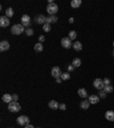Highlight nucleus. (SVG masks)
<instances>
[{
  "mask_svg": "<svg viewBox=\"0 0 114 128\" xmlns=\"http://www.w3.org/2000/svg\"><path fill=\"white\" fill-rule=\"evenodd\" d=\"M73 49L74 50H76V52H80L82 49V44L80 42V41H75L73 44Z\"/></svg>",
  "mask_w": 114,
  "mask_h": 128,
  "instance_id": "20",
  "label": "nucleus"
},
{
  "mask_svg": "<svg viewBox=\"0 0 114 128\" xmlns=\"http://www.w3.org/2000/svg\"><path fill=\"white\" fill-rule=\"evenodd\" d=\"M8 110L10 112H18V111H21V105L16 101H13L8 104Z\"/></svg>",
  "mask_w": 114,
  "mask_h": 128,
  "instance_id": "4",
  "label": "nucleus"
},
{
  "mask_svg": "<svg viewBox=\"0 0 114 128\" xmlns=\"http://www.w3.org/2000/svg\"><path fill=\"white\" fill-rule=\"evenodd\" d=\"M9 24H10V22H9V18L7 16H1L0 17V26L1 27H7L9 26Z\"/></svg>",
  "mask_w": 114,
  "mask_h": 128,
  "instance_id": "9",
  "label": "nucleus"
},
{
  "mask_svg": "<svg viewBox=\"0 0 114 128\" xmlns=\"http://www.w3.org/2000/svg\"><path fill=\"white\" fill-rule=\"evenodd\" d=\"M25 30H26V29H25L22 24H15V25H13V27H11L10 31H11V33H13V34L18 35V34H22Z\"/></svg>",
  "mask_w": 114,
  "mask_h": 128,
  "instance_id": "1",
  "label": "nucleus"
},
{
  "mask_svg": "<svg viewBox=\"0 0 114 128\" xmlns=\"http://www.w3.org/2000/svg\"><path fill=\"white\" fill-rule=\"evenodd\" d=\"M106 97V93L104 90H102L101 93H99V98H105Z\"/></svg>",
  "mask_w": 114,
  "mask_h": 128,
  "instance_id": "29",
  "label": "nucleus"
},
{
  "mask_svg": "<svg viewBox=\"0 0 114 128\" xmlns=\"http://www.w3.org/2000/svg\"><path fill=\"white\" fill-rule=\"evenodd\" d=\"M48 106L50 108V109H53V110H57V109H59V104L57 103V101H49V103H48Z\"/></svg>",
  "mask_w": 114,
  "mask_h": 128,
  "instance_id": "14",
  "label": "nucleus"
},
{
  "mask_svg": "<svg viewBox=\"0 0 114 128\" xmlns=\"http://www.w3.org/2000/svg\"><path fill=\"white\" fill-rule=\"evenodd\" d=\"M89 102H90V104H97L98 102H99V96L98 95H90Z\"/></svg>",
  "mask_w": 114,
  "mask_h": 128,
  "instance_id": "15",
  "label": "nucleus"
},
{
  "mask_svg": "<svg viewBox=\"0 0 114 128\" xmlns=\"http://www.w3.org/2000/svg\"><path fill=\"white\" fill-rule=\"evenodd\" d=\"M6 16L8 17V18L13 17V16H14V9H13V8H10V7L6 9Z\"/></svg>",
  "mask_w": 114,
  "mask_h": 128,
  "instance_id": "23",
  "label": "nucleus"
},
{
  "mask_svg": "<svg viewBox=\"0 0 114 128\" xmlns=\"http://www.w3.org/2000/svg\"><path fill=\"white\" fill-rule=\"evenodd\" d=\"M57 21H58V17L57 16H49V17H47V19H46V23H48V24H52V23H56Z\"/></svg>",
  "mask_w": 114,
  "mask_h": 128,
  "instance_id": "19",
  "label": "nucleus"
},
{
  "mask_svg": "<svg viewBox=\"0 0 114 128\" xmlns=\"http://www.w3.org/2000/svg\"><path fill=\"white\" fill-rule=\"evenodd\" d=\"M59 109L62 110V111H65V110H66V105L64 103H60L59 104Z\"/></svg>",
  "mask_w": 114,
  "mask_h": 128,
  "instance_id": "30",
  "label": "nucleus"
},
{
  "mask_svg": "<svg viewBox=\"0 0 114 128\" xmlns=\"http://www.w3.org/2000/svg\"><path fill=\"white\" fill-rule=\"evenodd\" d=\"M80 6H81V0H72L71 1V7L74 9L79 8Z\"/></svg>",
  "mask_w": 114,
  "mask_h": 128,
  "instance_id": "18",
  "label": "nucleus"
},
{
  "mask_svg": "<svg viewBox=\"0 0 114 128\" xmlns=\"http://www.w3.org/2000/svg\"><path fill=\"white\" fill-rule=\"evenodd\" d=\"M90 106V102L89 100H86V101H82L81 103H80V108H81L82 110H88Z\"/></svg>",
  "mask_w": 114,
  "mask_h": 128,
  "instance_id": "16",
  "label": "nucleus"
},
{
  "mask_svg": "<svg viewBox=\"0 0 114 128\" xmlns=\"http://www.w3.org/2000/svg\"><path fill=\"white\" fill-rule=\"evenodd\" d=\"M44 41H45V37H44V35H40V37H39V42H40V44H42Z\"/></svg>",
  "mask_w": 114,
  "mask_h": 128,
  "instance_id": "32",
  "label": "nucleus"
},
{
  "mask_svg": "<svg viewBox=\"0 0 114 128\" xmlns=\"http://www.w3.org/2000/svg\"><path fill=\"white\" fill-rule=\"evenodd\" d=\"M112 55H113V57H114V50H113V53H112Z\"/></svg>",
  "mask_w": 114,
  "mask_h": 128,
  "instance_id": "38",
  "label": "nucleus"
},
{
  "mask_svg": "<svg viewBox=\"0 0 114 128\" xmlns=\"http://www.w3.org/2000/svg\"><path fill=\"white\" fill-rule=\"evenodd\" d=\"M33 29L32 27H27L26 30H25V34L27 35V37H31V35H33Z\"/></svg>",
  "mask_w": 114,
  "mask_h": 128,
  "instance_id": "28",
  "label": "nucleus"
},
{
  "mask_svg": "<svg viewBox=\"0 0 114 128\" xmlns=\"http://www.w3.org/2000/svg\"><path fill=\"white\" fill-rule=\"evenodd\" d=\"M60 78H62V80H70L71 78V74L68 73V72H64V73H62V76H60Z\"/></svg>",
  "mask_w": 114,
  "mask_h": 128,
  "instance_id": "27",
  "label": "nucleus"
},
{
  "mask_svg": "<svg viewBox=\"0 0 114 128\" xmlns=\"http://www.w3.org/2000/svg\"><path fill=\"white\" fill-rule=\"evenodd\" d=\"M60 44H62V46L64 47L65 49H68V48H71V47H73V45H72V40H71L68 37L63 38L62 41H60Z\"/></svg>",
  "mask_w": 114,
  "mask_h": 128,
  "instance_id": "6",
  "label": "nucleus"
},
{
  "mask_svg": "<svg viewBox=\"0 0 114 128\" xmlns=\"http://www.w3.org/2000/svg\"><path fill=\"white\" fill-rule=\"evenodd\" d=\"M104 84L105 85H111V80H110L109 78H106V79H104Z\"/></svg>",
  "mask_w": 114,
  "mask_h": 128,
  "instance_id": "31",
  "label": "nucleus"
},
{
  "mask_svg": "<svg viewBox=\"0 0 114 128\" xmlns=\"http://www.w3.org/2000/svg\"><path fill=\"white\" fill-rule=\"evenodd\" d=\"M72 65L74 66V68H79L80 65H81V60L78 57H75L73 61H72Z\"/></svg>",
  "mask_w": 114,
  "mask_h": 128,
  "instance_id": "22",
  "label": "nucleus"
},
{
  "mask_svg": "<svg viewBox=\"0 0 114 128\" xmlns=\"http://www.w3.org/2000/svg\"><path fill=\"white\" fill-rule=\"evenodd\" d=\"M104 92H105L106 94H110L113 92V86H111V85H105V87H104Z\"/></svg>",
  "mask_w": 114,
  "mask_h": 128,
  "instance_id": "24",
  "label": "nucleus"
},
{
  "mask_svg": "<svg viewBox=\"0 0 114 128\" xmlns=\"http://www.w3.org/2000/svg\"><path fill=\"white\" fill-rule=\"evenodd\" d=\"M56 82H57V84H60V82H62V78H57Z\"/></svg>",
  "mask_w": 114,
  "mask_h": 128,
  "instance_id": "35",
  "label": "nucleus"
},
{
  "mask_svg": "<svg viewBox=\"0 0 114 128\" xmlns=\"http://www.w3.org/2000/svg\"><path fill=\"white\" fill-rule=\"evenodd\" d=\"M68 71H71V72H72V71H74V69H75V68H74V66L73 65H72V64H71V65H68Z\"/></svg>",
  "mask_w": 114,
  "mask_h": 128,
  "instance_id": "33",
  "label": "nucleus"
},
{
  "mask_svg": "<svg viewBox=\"0 0 114 128\" xmlns=\"http://www.w3.org/2000/svg\"><path fill=\"white\" fill-rule=\"evenodd\" d=\"M105 119H107L109 121H114V111L113 110H109V111H106Z\"/></svg>",
  "mask_w": 114,
  "mask_h": 128,
  "instance_id": "12",
  "label": "nucleus"
},
{
  "mask_svg": "<svg viewBox=\"0 0 114 128\" xmlns=\"http://www.w3.org/2000/svg\"><path fill=\"white\" fill-rule=\"evenodd\" d=\"M46 19H47L46 16H44V15H38L37 17H34V22L37 23V24L44 25V24H46Z\"/></svg>",
  "mask_w": 114,
  "mask_h": 128,
  "instance_id": "10",
  "label": "nucleus"
},
{
  "mask_svg": "<svg viewBox=\"0 0 114 128\" xmlns=\"http://www.w3.org/2000/svg\"><path fill=\"white\" fill-rule=\"evenodd\" d=\"M44 50V46H42V44H40V42H38V44L34 45V52L37 53H41Z\"/></svg>",
  "mask_w": 114,
  "mask_h": 128,
  "instance_id": "21",
  "label": "nucleus"
},
{
  "mask_svg": "<svg viewBox=\"0 0 114 128\" xmlns=\"http://www.w3.org/2000/svg\"><path fill=\"white\" fill-rule=\"evenodd\" d=\"M9 47H10V45H9V42L7 40H2L1 42H0V50H1V52L8 50Z\"/></svg>",
  "mask_w": 114,
  "mask_h": 128,
  "instance_id": "11",
  "label": "nucleus"
},
{
  "mask_svg": "<svg viewBox=\"0 0 114 128\" xmlns=\"http://www.w3.org/2000/svg\"><path fill=\"white\" fill-rule=\"evenodd\" d=\"M113 47H114V40H113Z\"/></svg>",
  "mask_w": 114,
  "mask_h": 128,
  "instance_id": "39",
  "label": "nucleus"
},
{
  "mask_svg": "<svg viewBox=\"0 0 114 128\" xmlns=\"http://www.w3.org/2000/svg\"><path fill=\"white\" fill-rule=\"evenodd\" d=\"M17 100H18V96H17L16 94H13V101H16L17 102Z\"/></svg>",
  "mask_w": 114,
  "mask_h": 128,
  "instance_id": "34",
  "label": "nucleus"
},
{
  "mask_svg": "<svg viewBox=\"0 0 114 128\" xmlns=\"http://www.w3.org/2000/svg\"><path fill=\"white\" fill-rule=\"evenodd\" d=\"M52 76H53V78H55V79L60 78L62 72H60V69L58 68V66H54V68L52 69Z\"/></svg>",
  "mask_w": 114,
  "mask_h": 128,
  "instance_id": "8",
  "label": "nucleus"
},
{
  "mask_svg": "<svg viewBox=\"0 0 114 128\" xmlns=\"http://www.w3.org/2000/svg\"><path fill=\"white\" fill-rule=\"evenodd\" d=\"M47 13L50 15V16H54L55 14L58 11V6L56 5L55 2H53V3H48V6H47Z\"/></svg>",
  "mask_w": 114,
  "mask_h": 128,
  "instance_id": "2",
  "label": "nucleus"
},
{
  "mask_svg": "<svg viewBox=\"0 0 114 128\" xmlns=\"http://www.w3.org/2000/svg\"><path fill=\"white\" fill-rule=\"evenodd\" d=\"M38 128H39V127H38Z\"/></svg>",
  "mask_w": 114,
  "mask_h": 128,
  "instance_id": "40",
  "label": "nucleus"
},
{
  "mask_svg": "<svg viewBox=\"0 0 114 128\" xmlns=\"http://www.w3.org/2000/svg\"><path fill=\"white\" fill-rule=\"evenodd\" d=\"M21 22H22V25L24 27H29L31 25V18L29 15H23L22 18H21Z\"/></svg>",
  "mask_w": 114,
  "mask_h": 128,
  "instance_id": "7",
  "label": "nucleus"
},
{
  "mask_svg": "<svg viewBox=\"0 0 114 128\" xmlns=\"http://www.w3.org/2000/svg\"><path fill=\"white\" fill-rule=\"evenodd\" d=\"M2 101L5 102V103H10V102H13V95H10V94H5V95L2 96Z\"/></svg>",
  "mask_w": 114,
  "mask_h": 128,
  "instance_id": "17",
  "label": "nucleus"
},
{
  "mask_svg": "<svg viewBox=\"0 0 114 128\" xmlns=\"http://www.w3.org/2000/svg\"><path fill=\"white\" fill-rule=\"evenodd\" d=\"M68 22H70V23H73V22H74V19H73V17H71V18H70V19H68Z\"/></svg>",
  "mask_w": 114,
  "mask_h": 128,
  "instance_id": "37",
  "label": "nucleus"
},
{
  "mask_svg": "<svg viewBox=\"0 0 114 128\" xmlns=\"http://www.w3.org/2000/svg\"><path fill=\"white\" fill-rule=\"evenodd\" d=\"M76 35H78V33L75 32V31H70V32H68V38L71 39V40H74V39L76 38Z\"/></svg>",
  "mask_w": 114,
  "mask_h": 128,
  "instance_id": "26",
  "label": "nucleus"
},
{
  "mask_svg": "<svg viewBox=\"0 0 114 128\" xmlns=\"http://www.w3.org/2000/svg\"><path fill=\"white\" fill-rule=\"evenodd\" d=\"M92 85H94V87H95L96 89H98V90H103V89H104V87H105L104 80H103V79H99V78H97V79L94 80Z\"/></svg>",
  "mask_w": 114,
  "mask_h": 128,
  "instance_id": "5",
  "label": "nucleus"
},
{
  "mask_svg": "<svg viewBox=\"0 0 114 128\" xmlns=\"http://www.w3.org/2000/svg\"><path fill=\"white\" fill-rule=\"evenodd\" d=\"M78 95L82 98H87L88 97L87 89H86V88H79V90H78Z\"/></svg>",
  "mask_w": 114,
  "mask_h": 128,
  "instance_id": "13",
  "label": "nucleus"
},
{
  "mask_svg": "<svg viewBox=\"0 0 114 128\" xmlns=\"http://www.w3.org/2000/svg\"><path fill=\"white\" fill-rule=\"evenodd\" d=\"M16 123L19 126H26L30 124V118L27 117V116H19L16 119Z\"/></svg>",
  "mask_w": 114,
  "mask_h": 128,
  "instance_id": "3",
  "label": "nucleus"
},
{
  "mask_svg": "<svg viewBox=\"0 0 114 128\" xmlns=\"http://www.w3.org/2000/svg\"><path fill=\"white\" fill-rule=\"evenodd\" d=\"M25 128H34V127H33L32 125H30V124H29V125H26V126H25Z\"/></svg>",
  "mask_w": 114,
  "mask_h": 128,
  "instance_id": "36",
  "label": "nucleus"
},
{
  "mask_svg": "<svg viewBox=\"0 0 114 128\" xmlns=\"http://www.w3.org/2000/svg\"><path fill=\"white\" fill-rule=\"evenodd\" d=\"M42 30H44L45 32H50V30H52V24H48V23L44 24L42 25Z\"/></svg>",
  "mask_w": 114,
  "mask_h": 128,
  "instance_id": "25",
  "label": "nucleus"
}]
</instances>
